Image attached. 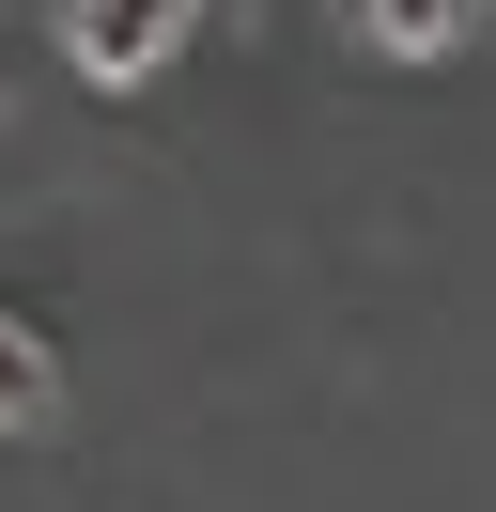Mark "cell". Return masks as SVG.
Returning <instances> with one entry per match:
<instances>
[{
	"mask_svg": "<svg viewBox=\"0 0 496 512\" xmlns=\"http://www.w3.org/2000/svg\"><path fill=\"white\" fill-rule=\"evenodd\" d=\"M202 32V0H62V63L93 78V94H140V78H171V47Z\"/></svg>",
	"mask_w": 496,
	"mask_h": 512,
	"instance_id": "1",
	"label": "cell"
},
{
	"mask_svg": "<svg viewBox=\"0 0 496 512\" xmlns=\"http://www.w3.org/2000/svg\"><path fill=\"white\" fill-rule=\"evenodd\" d=\"M341 32H357V47H388V63H434V47H465V32H481V0H341Z\"/></svg>",
	"mask_w": 496,
	"mask_h": 512,
	"instance_id": "2",
	"label": "cell"
},
{
	"mask_svg": "<svg viewBox=\"0 0 496 512\" xmlns=\"http://www.w3.org/2000/svg\"><path fill=\"white\" fill-rule=\"evenodd\" d=\"M62 404V357H47V326H16L0 311V435H16V419H47Z\"/></svg>",
	"mask_w": 496,
	"mask_h": 512,
	"instance_id": "3",
	"label": "cell"
}]
</instances>
